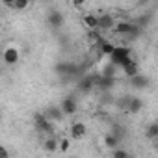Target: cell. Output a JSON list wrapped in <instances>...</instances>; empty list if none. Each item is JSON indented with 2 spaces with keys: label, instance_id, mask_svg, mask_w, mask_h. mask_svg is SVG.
Returning <instances> with one entry per match:
<instances>
[{
  "label": "cell",
  "instance_id": "6da1fadb",
  "mask_svg": "<svg viewBox=\"0 0 158 158\" xmlns=\"http://www.w3.org/2000/svg\"><path fill=\"white\" fill-rule=\"evenodd\" d=\"M130 60V50L127 47H114V50L110 52V61L115 67H121L123 63H127Z\"/></svg>",
  "mask_w": 158,
  "mask_h": 158
},
{
  "label": "cell",
  "instance_id": "7a4b0ae2",
  "mask_svg": "<svg viewBox=\"0 0 158 158\" xmlns=\"http://www.w3.org/2000/svg\"><path fill=\"white\" fill-rule=\"evenodd\" d=\"M34 123H35V128L39 132H52V121H48L45 117V114H35L34 115Z\"/></svg>",
  "mask_w": 158,
  "mask_h": 158
},
{
  "label": "cell",
  "instance_id": "3957f363",
  "mask_svg": "<svg viewBox=\"0 0 158 158\" xmlns=\"http://www.w3.org/2000/svg\"><path fill=\"white\" fill-rule=\"evenodd\" d=\"M19 50L15 48V47H6L4 48V52H2V60H4V63H8V65H15L17 61H19Z\"/></svg>",
  "mask_w": 158,
  "mask_h": 158
},
{
  "label": "cell",
  "instance_id": "277c9868",
  "mask_svg": "<svg viewBox=\"0 0 158 158\" xmlns=\"http://www.w3.org/2000/svg\"><path fill=\"white\" fill-rule=\"evenodd\" d=\"M114 24H115L114 15H108V13L97 15V28H99V30H112Z\"/></svg>",
  "mask_w": 158,
  "mask_h": 158
},
{
  "label": "cell",
  "instance_id": "5b68a950",
  "mask_svg": "<svg viewBox=\"0 0 158 158\" xmlns=\"http://www.w3.org/2000/svg\"><path fill=\"white\" fill-rule=\"evenodd\" d=\"M114 84H115V78L114 76H99L97 78V84H95V88H99L101 91H110L112 88H114Z\"/></svg>",
  "mask_w": 158,
  "mask_h": 158
},
{
  "label": "cell",
  "instance_id": "8992f818",
  "mask_svg": "<svg viewBox=\"0 0 158 158\" xmlns=\"http://www.w3.org/2000/svg\"><path fill=\"white\" fill-rule=\"evenodd\" d=\"M60 108H61L63 115H73V114H76L78 104H76V101H74L73 97H67V99H63V102H61Z\"/></svg>",
  "mask_w": 158,
  "mask_h": 158
},
{
  "label": "cell",
  "instance_id": "52a82bcc",
  "mask_svg": "<svg viewBox=\"0 0 158 158\" xmlns=\"http://www.w3.org/2000/svg\"><path fill=\"white\" fill-rule=\"evenodd\" d=\"M141 108H143V101H141V99H138V97H128L127 106H125L127 112H130V114H138Z\"/></svg>",
  "mask_w": 158,
  "mask_h": 158
},
{
  "label": "cell",
  "instance_id": "ba28073f",
  "mask_svg": "<svg viewBox=\"0 0 158 158\" xmlns=\"http://www.w3.org/2000/svg\"><path fill=\"white\" fill-rule=\"evenodd\" d=\"M86 136V125L84 123H73L71 127V138L73 139H82Z\"/></svg>",
  "mask_w": 158,
  "mask_h": 158
},
{
  "label": "cell",
  "instance_id": "9c48e42d",
  "mask_svg": "<svg viewBox=\"0 0 158 158\" xmlns=\"http://www.w3.org/2000/svg\"><path fill=\"white\" fill-rule=\"evenodd\" d=\"M128 80H130V84H132L134 88H139V89L149 86V78H147V76H143V74H139V73H136L134 76H130Z\"/></svg>",
  "mask_w": 158,
  "mask_h": 158
},
{
  "label": "cell",
  "instance_id": "30bf717a",
  "mask_svg": "<svg viewBox=\"0 0 158 158\" xmlns=\"http://www.w3.org/2000/svg\"><path fill=\"white\" fill-rule=\"evenodd\" d=\"M45 117H47L48 121H61V119H63V112H61V108H58V106H50V108L45 112Z\"/></svg>",
  "mask_w": 158,
  "mask_h": 158
},
{
  "label": "cell",
  "instance_id": "8fae6325",
  "mask_svg": "<svg viewBox=\"0 0 158 158\" xmlns=\"http://www.w3.org/2000/svg\"><path fill=\"white\" fill-rule=\"evenodd\" d=\"M48 24L54 26V28H60V26L63 24V15H61L58 10H52V11L48 13Z\"/></svg>",
  "mask_w": 158,
  "mask_h": 158
},
{
  "label": "cell",
  "instance_id": "7c38bea8",
  "mask_svg": "<svg viewBox=\"0 0 158 158\" xmlns=\"http://www.w3.org/2000/svg\"><path fill=\"white\" fill-rule=\"evenodd\" d=\"M121 69H123V73H125L128 78H130V76H134L136 73H139V69H138V63H136L132 58H130L127 63H123V65H121Z\"/></svg>",
  "mask_w": 158,
  "mask_h": 158
},
{
  "label": "cell",
  "instance_id": "4fadbf2b",
  "mask_svg": "<svg viewBox=\"0 0 158 158\" xmlns=\"http://www.w3.org/2000/svg\"><path fill=\"white\" fill-rule=\"evenodd\" d=\"M84 24L89 28V30H93V28H97V15H93V13H88V15H84Z\"/></svg>",
  "mask_w": 158,
  "mask_h": 158
},
{
  "label": "cell",
  "instance_id": "5bb4252c",
  "mask_svg": "<svg viewBox=\"0 0 158 158\" xmlns=\"http://www.w3.org/2000/svg\"><path fill=\"white\" fill-rule=\"evenodd\" d=\"M45 149H47L48 152H54V151L58 149V139H56L54 136H50V138L45 141Z\"/></svg>",
  "mask_w": 158,
  "mask_h": 158
},
{
  "label": "cell",
  "instance_id": "9a60e30c",
  "mask_svg": "<svg viewBox=\"0 0 158 158\" xmlns=\"http://www.w3.org/2000/svg\"><path fill=\"white\" fill-rule=\"evenodd\" d=\"M117 143H119V139H117L114 134H108V136L104 138V145H106V147H110V149H115V147H117Z\"/></svg>",
  "mask_w": 158,
  "mask_h": 158
},
{
  "label": "cell",
  "instance_id": "2e32d148",
  "mask_svg": "<svg viewBox=\"0 0 158 158\" xmlns=\"http://www.w3.org/2000/svg\"><path fill=\"white\" fill-rule=\"evenodd\" d=\"M147 136H149L151 139H156V138H158V125H156V123L149 125V128H147Z\"/></svg>",
  "mask_w": 158,
  "mask_h": 158
},
{
  "label": "cell",
  "instance_id": "e0dca14e",
  "mask_svg": "<svg viewBox=\"0 0 158 158\" xmlns=\"http://www.w3.org/2000/svg\"><path fill=\"white\" fill-rule=\"evenodd\" d=\"M28 4H30V0H15L13 8H15L17 11H24V10L28 8Z\"/></svg>",
  "mask_w": 158,
  "mask_h": 158
},
{
  "label": "cell",
  "instance_id": "ac0fdd59",
  "mask_svg": "<svg viewBox=\"0 0 158 158\" xmlns=\"http://www.w3.org/2000/svg\"><path fill=\"white\" fill-rule=\"evenodd\" d=\"M69 145H71V143H69V138H63L61 141H58V147H60L61 152H67V151H69Z\"/></svg>",
  "mask_w": 158,
  "mask_h": 158
},
{
  "label": "cell",
  "instance_id": "d6986e66",
  "mask_svg": "<svg viewBox=\"0 0 158 158\" xmlns=\"http://www.w3.org/2000/svg\"><path fill=\"white\" fill-rule=\"evenodd\" d=\"M112 154H114V158H128V152H127V151H121V149L114 151Z\"/></svg>",
  "mask_w": 158,
  "mask_h": 158
},
{
  "label": "cell",
  "instance_id": "ffe728a7",
  "mask_svg": "<svg viewBox=\"0 0 158 158\" xmlns=\"http://www.w3.org/2000/svg\"><path fill=\"white\" fill-rule=\"evenodd\" d=\"M71 2H73V6H74V8H82L86 0H71Z\"/></svg>",
  "mask_w": 158,
  "mask_h": 158
},
{
  "label": "cell",
  "instance_id": "44dd1931",
  "mask_svg": "<svg viewBox=\"0 0 158 158\" xmlns=\"http://www.w3.org/2000/svg\"><path fill=\"white\" fill-rule=\"evenodd\" d=\"M2 4H4L6 8H13V4H15V0H2Z\"/></svg>",
  "mask_w": 158,
  "mask_h": 158
},
{
  "label": "cell",
  "instance_id": "7402d4cb",
  "mask_svg": "<svg viewBox=\"0 0 158 158\" xmlns=\"http://www.w3.org/2000/svg\"><path fill=\"white\" fill-rule=\"evenodd\" d=\"M8 156H10V152L4 147H0V158H8Z\"/></svg>",
  "mask_w": 158,
  "mask_h": 158
}]
</instances>
